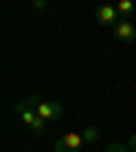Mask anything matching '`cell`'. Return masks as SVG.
<instances>
[{
    "mask_svg": "<svg viewBox=\"0 0 136 152\" xmlns=\"http://www.w3.org/2000/svg\"><path fill=\"white\" fill-rule=\"evenodd\" d=\"M14 109H16V114H19V120H22V125L33 133V136H41V133L46 130V122L35 114V109H33V103H30L27 98H25V101H19Z\"/></svg>",
    "mask_w": 136,
    "mask_h": 152,
    "instance_id": "1",
    "label": "cell"
},
{
    "mask_svg": "<svg viewBox=\"0 0 136 152\" xmlns=\"http://www.w3.org/2000/svg\"><path fill=\"white\" fill-rule=\"evenodd\" d=\"M27 101L33 103L35 114H38L46 125H49V122H57V120L63 117V103H60V101H44V98H38V95H30Z\"/></svg>",
    "mask_w": 136,
    "mask_h": 152,
    "instance_id": "2",
    "label": "cell"
},
{
    "mask_svg": "<svg viewBox=\"0 0 136 152\" xmlns=\"http://www.w3.org/2000/svg\"><path fill=\"white\" fill-rule=\"evenodd\" d=\"M85 144H87L85 133L68 130V133H63V136H60V139H57V141L52 144V149H54V152H79Z\"/></svg>",
    "mask_w": 136,
    "mask_h": 152,
    "instance_id": "3",
    "label": "cell"
},
{
    "mask_svg": "<svg viewBox=\"0 0 136 152\" xmlns=\"http://www.w3.org/2000/svg\"><path fill=\"white\" fill-rule=\"evenodd\" d=\"M112 35L117 38L120 44H133L136 41V22L133 19H120V22L112 27Z\"/></svg>",
    "mask_w": 136,
    "mask_h": 152,
    "instance_id": "4",
    "label": "cell"
},
{
    "mask_svg": "<svg viewBox=\"0 0 136 152\" xmlns=\"http://www.w3.org/2000/svg\"><path fill=\"white\" fill-rule=\"evenodd\" d=\"M95 22H98L101 27H114V25L120 22V14H117L114 6L101 3V6H95Z\"/></svg>",
    "mask_w": 136,
    "mask_h": 152,
    "instance_id": "5",
    "label": "cell"
},
{
    "mask_svg": "<svg viewBox=\"0 0 136 152\" xmlns=\"http://www.w3.org/2000/svg\"><path fill=\"white\" fill-rule=\"evenodd\" d=\"M117 14H120V19H131L133 16V11H136V6L131 3V0H117Z\"/></svg>",
    "mask_w": 136,
    "mask_h": 152,
    "instance_id": "6",
    "label": "cell"
},
{
    "mask_svg": "<svg viewBox=\"0 0 136 152\" xmlns=\"http://www.w3.org/2000/svg\"><path fill=\"white\" fill-rule=\"evenodd\" d=\"M104 152H131V147H128V144H123V141H112Z\"/></svg>",
    "mask_w": 136,
    "mask_h": 152,
    "instance_id": "7",
    "label": "cell"
},
{
    "mask_svg": "<svg viewBox=\"0 0 136 152\" xmlns=\"http://www.w3.org/2000/svg\"><path fill=\"white\" fill-rule=\"evenodd\" d=\"M82 133H85V139H87V141H95V139H98V133H101V130L95 128V125H90V128H85Z\"/></svg>",
    "mask_w": 136,
    "mask_h": 152,
    "instance_id": "8",
    "label": "cell"
},
{
    "mask_svg": "<svg viewBox=\"0 0 136 152\" xmlns=\"http://www.w3.org/2000/svg\"><path fill=\"white\" fill-rule=\"evenodd\" d=\"M30 8H33V11H46V8H49V3H44V0H33Z\"/></svg>",
    "mask_w": 136,
    "mask_h": 152,
    "instance_id": "9",
    "label": "cell"
},
{
    "mask_svg": "<svg viewBox=\"0 0 136 152\" xmlns=\"http://www.w3.org/2000/svg\"><path fill=\"white\" fill-rule=\"evenodd\" d=\"M128 147H131V149H133V152H136V133H133V136H131V139H128Z\"/></svg>",
    "mask_w": 136,
    "mask_h": 152,
    "instance_id": "10",
    "label": "cell"
},
{
    "mask_svg": "<svg viewBox=\"0 0 136 152\" xmlns=\"http://www.w3.org/2000/svg\"><path fill=\"white\" fill-rule=\"evenodd\" d=\"M131 152H133V149H131Z\"/></svg>",
    "mask_w": 136,
    "mask_h": 152,
    "instance_id": "11",
    "label": "cell"
}]
</instances>
